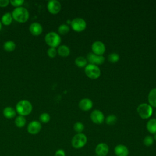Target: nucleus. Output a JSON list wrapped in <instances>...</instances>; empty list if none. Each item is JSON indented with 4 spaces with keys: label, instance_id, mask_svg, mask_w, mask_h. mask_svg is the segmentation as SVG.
Segmentation results:
<instances>
[{
    "label": "nucleus",
    "instance_id": "3",
    "mask_svg": "<svg viewBox=\"0 0 156 156\" xmlns=\"http://www.w3.org/2000/svg\"><path fill=\"white\" fill-rule=\"evenodd\" d=\"M44 40L48 46L52 48H55L60 44L61 42V38L56 32H50L45 35Z\"/></svg>",
    "mask_w": 156,
    "mask_h": 156
},
{
    "label": "nucleus",
    "instance_id": "23",
    "mask_svg": "<svg viewBox=\"0 0 156 156\" xmlns=\"http://www.w3.org/2000/svg\"><path fill=\"white\" fill-rule=\"evenodd\" d=\"M26 118H24V116H21V115L17 116L15 120V124L16 126L19 128H21L23 126H24V125L26 124Z\"/></svg>",
    "mask_w": 156,
    "mask_h": 156
},
{
    "label": "nucleus",
    "instance_id": "29",
    "mask_svg": "<svg viewBox=\"0 0 156 156\" xmlns=\"http://www.w3.org/2000/svg\"><path fill=\"white\" fill-rule=\"evenodd\" d=\"M154 138L151 135H147L143 140V144L146 146H151L154 143Z\"/></svg>",
    "mask_w": 156,
    "mask_h": 156
},
{
    "label": "nucleus",
    "instance_id": "8",
    "mask_svg": "<svg viewBox=\"0 0 156 156\" xmlns=\"http://www.w3.org/2000/svg\"><path fill=\"white\" fill-rule=\"evenodd\" d=\"M87 60L89 62L90 64L93 65H102L104 60L105 57L103 55H99L94 54L93 52H90L87 54Z\"/></svg>",
    "mask_w": 156,
    "mask_h": 156
},
{
    "label": "nucleus",
    "instance_id": "16",
    "mask_svg": "<svg viewBox=\"0 0 156 156\" xmlns=\"http://www.w3.org/2000/svg\"><path fill=\"white\" fill-rule=\"evenodd\" d=\"M93 107V102L91 99L88 98H84L80 101L79 103V107L83 110L88 111L90 110Z\"/></svg>",
    "mask_w": 156,
    "mask_h": 156
},
{
    "label": "nucleus",
    "instance_id": "21",
    "mask_svg": "<svg viewBox=\"0 0 156 156\" xmlns=\"http://www.w3.org/2000/svg\"><path fill=\"white\" fill-rule=\"evenodd\" d=\"M57 53L62 57H67L70 53V49L66 45H61L57 49Z\"/></svg>",
    "mask_w": 156,
    "mask_h": 156
},
{
    "label": "nucleus",
    "instance_id": "32",
    "mask_svg": "<svg viewBox=\"0 0 156 156\" xmlns=\"http://www.w3.org/2000/svg\"><path fill=\"white\" fill-rule=\"evenodd\" d=\"M24 2V0H11L10 1V3L15 7H20L23 4Z\"/></svg>",
    "mask_w": 156,
    "mask_h": 156
},
{
    "label": "nucleus",
    "instance_id": "15",
    "mask_svg": "<svg viewBox=\"0 0 156 156\" xmlns=\"http://www.w3.org/2000/svg\"><path fill=\"white\" fill-rule=\"evenodd\" d=\"M115 154L116 156H128L129 151L128 148L123 144H118L114 149Z\"/></svg>",
    "mask_w": 156,
    "mask_h": 156
},
{
    "label": "nucleus",
    "instance_id": "27",
    "mask_svg": "<svg viewBox=\"0 0 156 156\" xmlns=\"http://www.w3.org/2000/svg\"><path fill=\"white\" fill-rule=\"evenodd\" d=\"M73 128H74V130L76 132H77V133H82V132L84 129V125L80 122H77L74 124Z\"/></svg>",
    "mask_w": 156,
    "mask_h": 156
},
{
    "label": "nucleus",
    "instance_id": "7",
    "mask_svg": "<svg viewBox=\"0 0 156 156\" xmlns=\"http://www.w3.org/2000/svg\"><path fill=\"white\" fill-rule=\"evenodd\" d=\"M71 26L74 31L81 32L85 29L87 23L83 18H76L71 21Z\"/></svg>",
    "mask_w": 156,
    "mask_h": 156
},
{
    "label": "nucleus",
    "instance_id": "26",
    "mask_svg": "<svg viewBox=\"0 0 156 156\" xmlns=\"http://www.w3.org/2000/svg\"><path fill=\"white\" fill-rule=\"evenodd\" d=\"M116 121H117V118L114 115H108L105 118V122L108 125H113L116 122Z\"/></svg>",
    "mask_w": 156,
    "mask_h": 156
},
{
    "label": "nucleus",
    "instance_id": "12",
    "mask_svg": "<svg viewBox=\"0 0 156 156\" xmlns=\"http://www.w3.org/2000/svg\"><path fill=\"white\" fill-rule=\"evenodd\" d=\"M91 49L93 52L95 54L102 55V54L105 51V44L100 41H94L91 46Z\"/></svg>",
    "mask_w": 156,
    "mask_h": 156
},
{
    "label": "nucleus",
    "instance_id": "24",
    "mask_svg": "<svg viewBox=\"0 0 156 156\" xmlns=\"http://www.w3.org/2000/svg\"><path fill=\"white\" fill-rule=\"evenodd\" d=\"M75 63L79 67H80V68L84 67V66H87V60L84 57L80 56V57H78L76 58Z\"/></svg>",
    "mask_w": 156,
    "mask_h": 156
},
{
    "label": "nucleus",
    "instance_id": "38",
    "mask_svg": "<svg viewBox=\"0 0 156 156\" xmlns=\"http://www.w3.org/2000/svg\"><path fill=\"white\" fill-rule=\"evenodd\" d=\"M94 156H97V155H94Z\"/></svg>",
    "mask_w": 156,
    "mask_h": 156
},
{
    "label": "nucleus",
    "instance_id": "10",
    "mask_svg": "<svg viewBox=\"0 0 156 156\" xmlns=\"http://www.w3.org/2000/svg\"><path fill=\"white\" fill-rule=\"evenodd\" d=\"M47 9L52 14H57L61 10V4L57 0H51L47 4Z\"/></svg>",
    "mask_w": 156,
    "mask_h": 156
},
{
    "label": "nucleus",
    "instance_id": "9",
    "mask_svg": "<svg viewBox=\"0 0 156 156\" xmlns=\"http://www.w3.org/2000/svg\"><path fill=\"white\" fill-rule=\"evenodd\" d=\"M41 129V124L38 121H32L27 126V130L31 135H36L38 133Z\"/></svg>",
    "mask_w": 156,
    "mask_h": 156
},
{
    "label": "nucleus",
    "instance_id": "30",
    "mask_svg": "<svg viewBox=\"0 0 156 156\" xmlns=\"http://www.w3.org/2000/svg\"><path fill=\"white\" fill-rule=\"evenodd\" d=\"M119 59V56L116 53H111L108 56V60L112 63H115Z\"/></svg>",
    "mask_w": 156,
    "mask_h": 156
},
{
    "label": "nucleus",
    "instance_id": "34",
    "mask_svg": "<svg viewBox=\"0 0 156 156\" xmlns=\"http://www.w3.org/2000/svg\"><path fill=\"white\" fill-rule=\"evenodd\" d=\"M10 2L9 0H0V7H7Z\"/></svg>",
    "mask_w": 156,
    "mask_h": 156
},
{
    "label": "nucleus",
    "instance_id": "1",
    "mask_svg": "<svg viewBox=\"0 0 156 156\" xmlns=\"http://www.w3.org/2000/svg\"><path fill=\"white\" fill-rule=\"evenodd\" d=\"M32 110V104L27 100H21L16 105V112L21 116L28 115L31 113Z\"/></svg>",
    "mask_w": 156,
    "mask_h": 156
},
{
    "label": "nucleus",
    "instance_id": "20",
    "mask_svg": "<svg viewBox=\"0 0 156 156\" xmlns=\"http://www.w3.org/2000/svg\"><path fill=\"white\" fill-rule=\"evenodd\" d=\"M12 19H13V17H12V13L9 12H7L2 16L1 23H2L5 26H9L12 23Z\"/></svg>",
    "mask_w": 156,
    "mask_h": 156
},
{
    "label": "nucleus",
    "instance_id": "22",
    "mask_svg": "<svg viewBox=\"0 0 156 156\" xmlns=\"http://www.w3.org/2000/svg\"><path fill=\"white\" fill-rule=\"evenodd\" d=\"M16 48L15 43L13 41H7L3 44V48L5 51L7 52H12L15 50Z\"/></svg>",
    "mask_w": 156,
    "mask_h": 156
},
{
    "label": "nucleus",
    "instance_id": "35",
    "mask_svg": "<svg viewBox=\"0 0 156 156\" xmlns=\"http://www.w3.org/2000/svg\"><path fill=\"white\" fill-rule=\"evenodd\" d=\"M153 138H154V140L156 141V133H155V134H154V137H153Z\"/></svg>",
    "mask_w": 156,
    "mask_h": 156
},
{
    "label": "nucleus",
    "instance_id": "33",
    "mask_svg": "<svg viewBox=\"0 0 156 156\" xmlns=\"http://www.w3.org/2000/svg\"><path fill=\"white\" fill-rule=\"evenodd\" d=\"M54 156H66L65 152L62 149H58L55 151Z\"/></svg>",
    "mask_w": 156,
    "mask_h": 156
},
{
    "label": "nucleus",
    "instance_id": "5",
    "mask_svg": "<svg viewBox=\"0 0 156 156\" xmlns=\"http://www.w3.org/2000/svg\"><path fill=\"white\" fill-rule=\"evenodd\" d=\"M137 112L142 119H147L152 114V107L148 104L143 103L137 107Z\"/></svg>",
    "mask_w": 156,
    "mask_h": 156
},
{
    "label": "nucleus",
    "instance_id": "17",
    "mask_svg": "<svg viewBox=\"0 0 156 156\" xmlns=\"http://www.w3.org/2000/svg\"><path fill=\"white\" fill-rule=\"evenodd\" d=\"M3 115L7 119H12L16 115V110L12 107H6L3 110Z\"/></svg>",
    "mask_w": 156,
    "mask_h": 156
},
{
    "label": "nucleus",
    "instance_id": "2",
    "mask_svg": "<svg viewBox=\"0 0 156 156\" xmlns=\"http://www.w3.org/2000/svg\"><path fill=\"white\" fill-rule=\"evenodd\" d=\"M12 15L15 21L19 23H24L29 19V13L26 8L20 7H16L13 10Z\"/></svg>",
    "mask_w": 156,
    "mask_h": 156
},
{
    "label": "nucleus",
    "instance_id": "11",
    "mask_svg": "<svg viewBox=\"0 0 156 156\" xmlns=\"http://www.w3.org/2000/svg\"><path fill=\"white\" fill-rule=\"evenodd\" d=\"M90 118L94 123L97 124H102L105 119L103 113L99 110H93L90 114Z\"/></svg>",
    "mask_w": 156,
    "mask_h": 156
},
{
    "label": "nucleus",
    "instance_id": "31",
    "mask_svg": "<svg viewBox=\"0 0 156 156\" xmlns=\"http://www.w3.org/2000/svg\"><path fill=\"white\" fill-rule=\"evenodd\" d=\"M57 54V51L56 50L55 48H52L50 47L48 51H47V54L51 58H54L56 56Z\"/></svg>",
    "mask_w": 156,
    "mask_h": 156
},
{
    "label": "nucleus",
    "instance_id": "13",
    "mask_svg": "<svg viewBox=\"0 0 156 156\" xmlns=\"http://www.w3.org/2000/svg\"><path fill=\"white\" fill-rule=\"evenodd\" d=\"M109 151L108 145L104 143H99L95 149V152L97 156H106Z\"/></svg>",
    "mask_w": 156,
    "mask_h": 156
},
{
    "label": "nucleus",
    "instance_id": "4",
    "mask_svg": "<svg viewBox=\"0 0 156 156\" xmlns=\"http://www.w3.org/2000/svg\"><path fill=\"white\" fill-rule=\"evenodd\" d=\"M87 138L86 135L82 133L76 134L71 140V144L75 149H80L83 147L87 143Z\"/></svg>",
    "mask_w": 156,
    "mask_h": 156
},
{
    "label": "nucleus",
    "instance_id": "37",
    "mask_svg": "<svg viewBox=\"0 0 156 156\" xmlns=\"http://www.w3.org/2000/svg\"><path fill=\"white\" fill-rule=\"evenodd\" d=\"M155 116H156V113H155Z\"/></svg>",
    "mask_w": 156,
    "mask_h": 156
},
{
    "label": "nucleus",
    "instance_id": "18",
    "mask_svg": "<svg viewBox=\"0 0 156 156\" xmlns=\"http://www.w3.org/2000/svg\"><path fill=\"white\" fill-rule=\"evenodd\" d=\"M148 101L151 107H156V88L152 89L149 93Z\"/></svg>",
    "mask_w": 156,
    "mask_h": 156
},
{
    "label": "nucleus",
    "instance_id": "36",
    "mask_svg": "<svg viewBox=\"0 0 156 156\" xmlns=\"http://www.w3.org/2000/svg\"><path fill=\"white\" fill-rule=\"evenodd\" d=\"M1 27H2V23H1V21H0V30H1Z\"/></svg>",
    "mask_w": 156,
    "mask_h": 156
},
{
    "label": "nucleus",
    "instance_id": "6",
    "mask_svg": "<svg viewBox=\"0 0 156 156\" xmlns=\"http://www.w3.org/2000/svg\"><path fill=\"white\" fill-rule=\"evenodd\" d=\"M85 74L90 79H98L101 75V70L99 68L95 65L88 64L85 68Z\"/></svg>",
    "mask_w": 156,
    "mask_h": 156
},
{
    "label": "nucleus",
    "instance_id": "25",
    "mask_svg": "<svg viewBox=\"0 0 156 156\" xmlns=\"http://www.w3.org/2000/svg\"><path fill=\"white\" fill-rule=\"evenodd\" d=\"M69 30V27L66 24H62L58 27V32L61 35L67 34Z\"/></svg>",
    "mask_w": 156,
    "mask_h": 156
},
{
    "label": "nucleus",
    "instance_id": "28",
    "mask_svg": "<svg viewBox=\"0 0 156 156\" xmlns=\"http://www.w3.org/2000/svg\"><path fill=\"white\" fill-rule=\"evenodd\" d=\"M40 121L42 123H48L50 121V115L48 113H43L40 115Z\"/></svg>",
    "mask_w": 156,
    "mask_h": 156
},
{
    "label": "nucleus",
    "instance_id": "14",
    "mask_svg": "<svg viewBox=\"0 0 156 156\" xmlns=\"http://www.w3.org/2000/svg\"><path fill=\"white\" fill-rule=\"evenodd\" d=\"M29 29L30 32L35 36L40 35L43 31L42 26L37 22H34L31 23Z\"/></svg>",
    "mask_w": 156,
    "mask_h": 156
},
{
    "label": "nucleus",
    "instance_id": "19",
    "mask_svg": "<svg viewBox=\"0 0 156 156\" xmlns=\"http://www.w3.org/2000/svg\"><path fill=\"white\" fill-rule=\"evenodd\" d=\"M146 128L147 130L152 134L156 133V119L153 118L147 122L146 124Z\"/></svg>",
    "mask_w": 156,
    "mask_h": 156
}]
</instances>
